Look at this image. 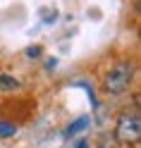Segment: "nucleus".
I'll use <instances>...</instances> for the list:
<instances>
[{
	"label": "nucleus",
	"mask_w": 141,
	"mask_h": 148,
	"mask_svg": "<svg viewBox=\"0 0 141 148\" xmlns=\"http://www.w3.org/2000/svg\"><path fill=\"white\" fill-rule=\"evenodd\" d=\"M98 146L100 148H117V141H115V136H110V134H100Z\"/></svg>",
	"instance_id": "423d86ee"
},
{
	"label": "nucleus",
	"mask_w": 141,
	"mask_h": 148,
	"mask_svg": "<svg viewBox=\"0 0 141 148\" xmlns=\"http://www.w3.org/2000/svg\"><path fill=\"white\" fill-rule=\"evenodd\" d=\"M17 88H19V81H17L14 77H10V74H0V91H3V93L17 91Z\"/></svg>",
	"instance_id": "20e7f679"
},
{
	"label": "nucleus",
	"mask_w": 141,
	"mask_h": 148,
	"mask_svg": "<svg viewBox=\"0 0 141 148\" xmlns=\"http://www.w3.org/2000/svg\"><path fill=\"white\" fill-rule=\"evenodd\" d=\"M131 77H134V67L129 62H117L108 74H105V88L110 93H124L131 84Z\"/></svg>",
	"instance_id": "f03ea898"
},
{
	"label": "nucleus",
	"mask_w": 141,
	"mask_h": 148,
	"mask_svg": "<svg viewBox=\"0 0 141 148\" xmlns=\"http://www.w3.org/2000/svg\"><path fill=\"white\" fill-rule=\"evenodd\" d=\"M41 53H43V48H41V45H31V48H26V58L36 60V58H41Z\"/></svg>",
	"instance_id": "0eeeda50"
},
{
	"label": "nucleus",
	"mask_w": 141,
	"mask_h": 148,
	"mask_svg": "<svg viewBox=\"0 0 141 148\" xmlns=\"http://www.w3.org/2000/svg\"><path fill=\"white\" fill-rule=\"evenodd\" d=\"M17 134V127L12 122H5V119H0V138H10Z\"/></svg>",
	"instance_id": "39448f33"
},
{
	"label": "nucleus",
	"mask_w": 141,
	"mask_h": 148,
	"mask_svg": "<svg viewBox=\"0 0 141 148\" xmlns=\"http://www.w3.org/2000/svg\"><path fill=\"white\" fill-rule=\"evenodd\" d=\"M77 148H89V143H86V141H81V143H79Z\"/></svg>",
	"instance_id": "6e6552de"
},
{
	"label": "nucleus",
	"mask_w": 141,
	"mask_h": 148,
	"mask_svg": "<svg viewBox=\"0 0 141 148\" xmlns=\"http://www.w3.org/2000/svg\"><path fill=\"white\" fill-rule=\"evenodd\" d=\"M91 124V117L86 115V117H79V119H74V122L67 127V129H65V138H72L74 134H79L81 132V129H86Z\"/></svg>",
	"instance_id": "7ed1b4c3"
},
{
	"label": "nucleus",
	"mask_w": 141,
	"mask_h": 148,
	"mask_svg": "<svg viewBox=\"0 0 141 148\" xmlns=\"http://www.w3.org/2000/svg\"><path fill=\"white\" fill-rule=\"evenodd\" d=\"M117 143H139L141 138V115L139 110H124L120 117H117V124H115V132H112Z\"/></svg>",
	"instance_id": "f257e3e1"
}]
</instances>
